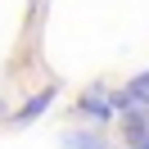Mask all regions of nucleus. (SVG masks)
<instances>
[{"label": "nucleus", "instance_id": "f257e3e1", "mask_svg": "<svg viewBox=\"0 0 149 149\" xmlns=\"http://www.w3.org/2000/svg\"><path fill=\"white\" fill-rule=\"evenodd\" d=\"M77 113H81V118H91V122L118 118V109H113V91H109V86H86V91L77 95Z\"/></svg>", "mask_w": 149, "mask_h": 149}, {"label": "nucleus", "instance_id": "f03ea898", "mask_svg": "<svg viewBox=\"0 0 149 149\" xmlns=\"http://www.w3.org/2000/svg\"><path fill=\"white\" fill-rule=\"evenodd\" d=\"M113 109H118V118H140L149 122V91H140V86H122V91H113Z\"/></svg>", "mask_w": 149, "mask_h": 149}, {"label": "nucleus", "instance_id": "7ed1b4c3", "mask_svg": "<svg viewBox=\"0 0 149 149\" xmlns=\"http://www.w3.org/2000/svg\"><path fill=\"white\" fill-rule=\"evenodd\" d=\"M54 95H59V81H50L45 91H36V95H32V100L23 104L18 113H9V122H14V127H32V122H36L41 113L50 109V104H54Z\"/></svg>", "mask_w": 149, "mask_h": 149}, {"label": "nucleus", "instance_id": "20e7f679", "mask_svg": "<svg viewBox=\"0 0 149 149\" xmlns=\"http://www.w3.org/2000/svg\"><path fill=\"white\" fill-rule=\"evenodd\" d=\"M63 145L68 149H113L104 136H95V131H63Z\"/></svg>", "mask_w": 149, "mask_h": 149}, {"label": "nucleus", "instance_id": "39448f33", "mask_svg": "<svg viewBox=\"0 0 149 149\" xmlns=\"http://www.w3.org/2000/svg\"><path fill=\"white\" fill-rule=\"evenodd\" d=\"M131 86H140V91H149V68H145L140 77H131Z\"/></svg>", "mask_w": 149, "mask_h": 149}, {"label": "nucleus", "instance_id": "423d86ee", "mask_svg": "<svg viewBox=\"0 0 149 149\" xmlns=\"http://www.w3.org/2000/svg\"><path fill=\"white\" fill-rule=\"evenodd\" d=\"M5 118H9V104H5V100H0V122H5Z\"/></svg>", "mask_w": 149, "mask_h": 149}]
</instances>
